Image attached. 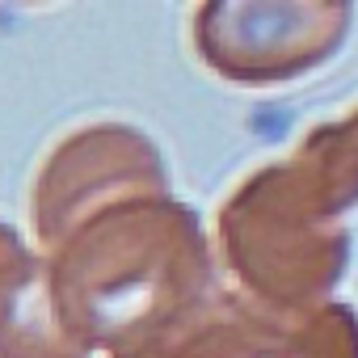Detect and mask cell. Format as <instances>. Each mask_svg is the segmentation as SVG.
I'll return each mask as SVG.
<instances>
[{"label": "cell", "mask_w": 358, "mask_h": 358, "mask_svg": "<svg viewBox=\"0 0 358 358\" xmlns=\"http://www.w3.org/2000/svg\"><path fill=\"white\" fill-rule=\"evenodd\" d=\"M156 160L139 131L131 127H85L72 131L38 169L34 182V232L38 245L51 253L76 224L93 211L110 207L122 186H135L139 177H152Z\"/></svg>", "instance_id": "cell-1"}, {"label": "cell", "mask_w": 358, "mask_h": 358, "mask_svg": "<svg viewBox=\"0 0 358 358\" xmlns=\"http://www.w3.org/2000/svg\"><path fill=\"white\" fill-rule=\"evenodd\" d=\"M0 358H80L55 320L47 266L0 224Z\"/></svg>", "instance_id": "cell-2"}]
</instances>
